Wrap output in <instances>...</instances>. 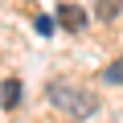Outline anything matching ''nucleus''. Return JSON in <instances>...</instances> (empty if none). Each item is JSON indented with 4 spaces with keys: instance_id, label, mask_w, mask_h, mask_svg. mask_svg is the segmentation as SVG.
Segmentation results:
<instances>
[{
    "instance_id": "nucleus-1",
    "label": "nucleus",
    "mask_w": 123,
    "mask_h": 123,
    "mask_svg": "<svg viewBox=\"0 0 123 123\" xmlns=\"http://www.w3.org/2000/svg\"><path fill=\"white\" fill-rule=\"evenodd\" d=\"M49 103L62 111V115H74V119H90L94 111H98V98H94V90H86V86H78V82H66V78H57V82H49Z\"/></svg>"
},
{
    "instance_id": "nucleus-2",
    "label": "nucleus",
    "mask_w": 123,
    "mask_h": 123,
    "mask_svg": "<svg viewBox=\"0 0 123 123\" xmlns=\"http://www.w3.org/2000/svg\"><path fill=\"white\" fill-rule=\"evenodd\" d=\"M57 21H62V25H66L70 33H78V29L86 25V12H82L78 4H62V8H57Z\"/></svg>"
},
{
    "instance_id": "nucleus-3",
    "label": "nucleus",
    "mask_w": 123,
    "mask_h": 123,
    "mask_svg": "<svg viewBox=\"0 0 123 123\" xmlns=\"http://www.w3.org/2000/svg\"><path fill=\"white\" fill-rule=\"evenodd\" d=\"M0 107H4V111H17V107H21V82H17V78L4 82V90H0Z\"/></svg>"
},
{
    "instance_id": "nucleus-4",
    "label": "nucleus",
    "mask_w": 123,
    "mask_h": 123,
    "mask_svg": "<svg viewBox=\"0 0 123 123\" xmlns=\"http://www.w3.org/2000/svg\"><path fill=\"white\" fill-rule=\"evenodd\" d=\"M119 8H123V0H94V17L98 21H115Z\"/></svg>"
},
{
    "instance_id": "nucleus-5",
    "label": "nucleus",
    "mask_w": 123,
    "mask_h": 123,
    "mask_svg": "<svg viewBox=\"0 0 123 123\" xmlns=\"http://www.w3.org/2000/svg\"><path fill=\"white\" fill-rule=\"evenodd\" d=\"M103 82H111V86H123V57H115L111 66L103 70Z\"/></svg>"
},
{
    "instance_id": "nucleus-6",
    "label": "nucleus",
    "mask_w": 123,
    "mask_h": 123,
    "mask_svg": "<svg viewBox=\"0 0 123 123\" xmlns=\"http://www.w3.org/2000/svg\"><path fill=\"white\" fill-rule=\"evenodd\" d=\"M37 33L49 37V33H53V21H49V17H37Z\"/></svg>"
}]
</instances>
